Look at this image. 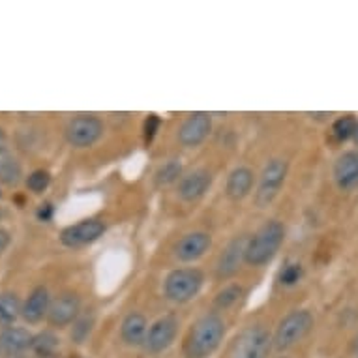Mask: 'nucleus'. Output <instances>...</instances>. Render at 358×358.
<instances>
[{
	"label": "nucleus",
	"instance_id": "nucleus-17",
	"mask_svg": "<svg viewBox=\"0 0 358 358\" xmlns=\"http://www.w3.org/2000/svg\"><path fill=\"white\" fill-rule=\"evenodd\" d=\"M51 294H49L48 287L38 285L30 291L29 299L23 302V311H21V317L29 324L40 323L41 319H48L49 306H51Z\"/></svg>",
	"mask_w": 358,
	"mask_h": 358
},
{
	"label": "nucleus",
	"instance_id": "nucleus-24",
	"mask_svg": "<svg viewBox=\"0 0 358 358\" xmlns=\"http://www.w3.org/2000/svg\"><path fill=\"white\" fill-rule=\"evenodd\" d=\"M244 296V287L241 283H227L222 291H217L214 296V308L217 311L231 310L233 306L238 304V300Z\"/></svg>",
	"mask_w": 358,
	"mask_h": 358
},
{
	"label": "nucleus",
	"instance_id": "nucleus-14",
	"mask_svg": "<svg viewBox=\"0 0 358 358\" xmlns=\"http://www.w3.org/2000/svg\"><path fill=\"white\" fill-rule=\"evenodd\" d=\"M212 186V175L210 171L206 169H195L192 173H186V175L180 178V182L176 186V194L186 203H194V201H199L203 195L210 189Z\"/></svg>",
	"mask_w": 358,
	"mask_h": 358
},
{
	"label": "nucleus",
	"instance_id": "nucleus-29",
	"mask_svg": "<svg viewBox=\"0 0 358 358\" xmlns=\"http://www.w3.org/2000/svg\"><path fill=\"white\" fill-rule=\"evenodd\" d=\"M159 128H162V118L156 115V113H150L147 118H145V122H143V141L145 145H152L156 136H158Z\"/></svg>",
	"mask_w": 358,
	"mask_h": 358
},
{
	"label": "nucleus",
	"instance_id": "nucleus-31",
	"mask_svg": "<svg viewBox=\"0 0 358 358\" xmlns=\"http://www.w3.org/2000/svg\"><path fill=\"white\" fill-rule=\"evenodd\" d=\"M10 242H12V236H10V233H8L6 229H2V227H0V255L6 252L8 246H10Z\"/></svg>",
	"mask_w": 358,
	"mask_h": 358
},
{
	"label": "nucleus",
	"instance_id": "nucleus-4",
	"mask_svg": "<svg viewBox=\"0 0 358 358\" xmlns=\"http://www.w3.org/2000/svg\"><path fill=\"white\" fill-rule=\"evenodd\" d=\"M315 319L310 310H293L278 323L276 332L272 336V345L276 351H287L304 340L313 329Z\"/></svg>",
	"mask_w": 358,
	"mask_h": 358
},
{
	"label": "nucleus",
	"instance_id": "nucleus-18",
	"mask_svg": "<svg viewBox=\"0 0 358 358\" xmlns=\"http://www.w3.org/2000/svg\"><path fill=\"white\" fill-rule=\"evenodd\" d=\"M253 186H255V173L246 165H238L227 176L225 195L231 201H242L252 194Z\"/></svg>",
	"mask_w": 358,
	"mask_h": 358
},
{
	"label": "nucleus",
	"instance_id": "nucleus-2",
	"mask_svg": "<svg viewBox=\"0 0 358 358\" xmlns=\"http://www.w3.org/2000/svg\"><path fill=\"white\" fill-rule=\"evenodd\" d=\"M285 242V225L280 220H271L263 223L246 242V264L264 266L276 257L280 248Z\"/></svg>",
	"mask_w": 358,
	"mask_h": 358
},
{
	"label": "nucleus",
	"instance_id": "nucleus-15",
	"mask_svg": "<svg viewBox=\"0 0 358 358\" xmlns=\"http://www.w3.org/2000/svg\"><path fill=\"white\" fill-rule=\"evenodd\" d=\"M32 338L23 327H4L0 330V358L19 357L32 345Z\"/></svg>",
	"mask_w": 358,
	"mask_h": 358
},
{
	"label": "nucleus",
	"instance_id": "nucleus-25",
	"mask_svg": "<svg viewBox=\"0 0 358 358\" xmlns=\"http://www.w3.org/2000/svg\"><path fill=\"white\" fill-rule=\"evenodd\" d=\"M184 176L182 164L178 159H169L164 165H159L156 173H154V180L158 186H171V184L180 182Z\"/></svg>",
	"mask_w": 358,
	"mask_h": 358
},
{
	"label": "nucleus",
	"instance_id": "nucleus-20",
	"mask_svg": "<svg viewBox=\"0 0 358 358\" xmlns=\"http://www.w3.org/2000/svg\"><path fill=\"white\" fill-rule=\"evenodd\" d=\"M23 180V165L12 152L0 156V184L4 186H17Z\"/></svg>",
	"mask_w": 358,
	"mask_h": 358
},
{
	"label": "nucleus",
	"instance_id": "nucleus-1",
	"mask_svg": "<svg viewBox=\"0 0 358 358\" xmlns=\"http://www.w3.org/2000/svg\"><path fill=\"white\" fill-rule=\"evenodd\" d=\"M225 338V321L220 313L212 311L201 315L189 329L184 351L188 358H208Z\"/></svg>",
	"mask_w": 358,
	"mask_h": 358
},
{
	"label": "nucleus",
	"instance_id": "nucleus-32",
	"mask_svg": "<svg viewBox=\"0 0 358 358\" xmlns=\"http://www.w3.org/2000/svg\"><path fill=\"white\" fill-rule=\"evenodd\" d=\"M6 152H10V150H8V136L6 131L0 128V156Z\"/></svg>",
	"mask_w": 358,
	"mask_h": 358
},
{
	"label": "nucleus",
	"instance_id": "nucleus-12",
	"mask_svg": "<svg viewBox=\"0 0 358 358\" xmlns=\"http://www.w3.org/2000/svg\"><path fill=\"white\" fill-rule=\"evenodd\" d=\"M176 334H178V319L175 315H164L148 327L145 349L152 355L164 352L173 345Z\"/></svg>",
	"mask_w": 358,
	"mask_h": 358
},
{
	"label": "nucleus",
	"instance_id": "nucleus-3",
	"mask_svg": "<svg viewBox=\"0 0 358 358\" xmlns=\"http://www.w3.org/2000/svg\"><path fill=\"white\" fill-rule=\"evenodd\" d=\"M205 285V272L197 266H180L165 276L164 294L173 304H188Z\"/></svg>",
	"mask_w": 358,
	"mask_h": 358
},
{
	"label": "nucleus",
	"instance_id": "nucleus-34",
	"mask_svg": "<svg viewBox=\"0 0 358 358\" xmlns=\"http://www.w3.org/2000/svg\"><path fill=\"white\" fill-rule=\"evenodd\" d=\"M355 141H357V145H358V129H357V136H355Z\"/></svg>",
	"mask_w": 358,
	"mask_h": 358
},
{
	"label": "nucleus",
	"instance_id": "nucleus-26",
	"mask_svg": "<svg viewBox=\"0 0 358 358\" xmlns=\"http://www.w3.org/2000/svg\"><path fill=\"white\" fill-rule=\"evenodd\" d=\"M96 317H94V311H88V313H81L79 317L73 321L71 324V332L70 338L73 343H83V341L87 340L92 329H94Z\"/></svg>",
	"mask_w": 358,
	"mask_h": 358
},
{
	"label": "nucleus",
	"instance_id": "nucleus-16",
	"mask_svg": "<svg viewBox=\"0 0 358 358\" xmlns=\"http://www.w3.org/2000/svg\"><path fill=\"white\" fill-rule=\"evenodd\" d=\"M334 180L343 192L358 188V150H347L336 159Z\"/></svg>",
	"mask_w": 358,
	"mask_h": 358
},
{
	"label": "nucleus",
	"instance_id": "nucleus-9",
	"mask_svg": "<svg viewBox=\"0 0 358 358\" xmlns=\"http://www.w3.org/2000/svg\"><path fill=\"white\" fill-rule=\"evenodd\" d=\"M212 131V117L205 111H195L184 118L178 128L176 139L186 148H195L206 141Z\"/></svg>",
	"mask_w": 358,
	"mask_h": 358
},
{
	"label": "nucleus",
	"instance_id": "nucleus-19",
	"mask_svg": "<svg viewBox=\"0 0 358 358\" xmlns=\"http://www.w3.org/2000/svg\"><path fill=\"white\" fill-rule=\"evenodd\" d=\"M148 334V321L143 313L131 311L124 317L122 324H120V338L126 345L139 347L145 345Z\"/></svg>",
	"mask_w": 358,
	"mask_h": 358
},
{
	"label": "nucleus",
	"instance_id": "nucleus-8",
	"mask_svg": "<svg viewBox=\"0 0 358 358\" xmlns=\"http://www.w3.org/2000/svg\"><path fill=\"white\" fill-rule=\"evenodd\" d=\"M106 222H101L98 217H87V220L71 223V225L60 231V242L66 248H71V250L85 248L100 241L101 236L106 235Z\"/></svg>",
	"mask_w": 358,
	"mask_h": 358
},
{
	"label": "nucleus",
	"instance_id": "nucleus-7",
	"mask_svg": "<svg viewBox=\"0 0 358 358\" xmlns=\"http://www.w3.org/2000/svg\"><path fill=\"white\" fill-rule=\"evenodd\" d=\"M272 349V336L261 324L248 327L236 336L233 343V358H266Z\"/></svg>",
	"mask_w": 358,
	"mask_h": 358
},
{
	"label": "nucleus",
	"instance_id": "nucleus-6",
	"mask_svg": "<svg viewBox=\"0 0 358 358\" xmlns=\"http://www.w3.org/2000/svg\"><path fill=\"white\" fill-rule=\"evenodd\" d=\"M103 122L96 115H77L66 124V141L73 148H90L103 136Z\"/></svg>",
	"mask_w": 358,
	"mask_h": 358
},
{
	"label": "nucleus",
	"instance_id": "nucleus-27",
	"mask_svg": "<svg viewBox=\"0 0 358 358\" xmlns=\"http://www.w3.org/2000/svg\"><path fill=\"white\" fill-rule=\"evenodd\" d=\"M302 278H304V266L296 261H289L278 272V283L282 287H294L302 282Z\"/></svg>",
	"mask_w": 358,
	"mask_h": 358
},
{
	"label": "nucleus",
	"instance_id": "nucleus-11",
	"mask_svg": "<svg viewBox=\"0 0 358 358\" xmlns=\"http://www.w3.org/2000/svg\"><path fill=\"white\" fill-rule=\"evenodd\" d=\"M79 315H81V296L73 291H66L51 300L48 321L57 329H62V327L73 324Z\"/></svg>",
	"mask_w": 358,
	"mask_h": 358
},
{
	"label": "nucleus",
	"instance_id": "nucleus-10",
	"mask_svg": "<svg viewBox=\"0 0 358 358\" xmlns=\"http://www.w3.org/2000/svg\"><path fill=\"white\" fill-rule=\"evenodd\" d=\"M246 242L248 236H236L227 246L223 248L216 261V278L220 282H225L241 271V266L246 263Z\"/></svg>",
	"mask_w": 358,
	"mask_h": 358
},
{
	"label": "nucleus",
	"instance_id": "nucleus-33",
	"mask_svg": "<svg viewBox=\"0 0 358 358\" xmlns=\"http://www.w3.org/2000/svg\"><path fill=\"white\" fill-rule=\"evenodd\" d=\"M355 355L358 357V334H357V338H355Z\"/></svg>",
	"mask_w": 358,
	"mask_h": 358
},
{
	"label": "nucleus",
	"instance_id": "nucleus-23",
	"mask_svg": "<svg viewBox=\"0 0 358 358\" xmlns=\"http://www.w3.org/2000/svg\"><path fill=\"white\" fill-rule=\"evenodd\" d=\"M30 349L40 358H53L57 351H59V338L51 330H43V332L32 338Z\"/></svg>",
	"mask_w": 358,
	"mask_h": 358
},
{
	"label": "nucleus",
	"instance_id": "nucleus-22",
	"mask_svg": "<svg viewBox=\"0 0 358 358\" xmlns=\"http://www.w3.org/2000/svg\"><path fill=\"white\" fill-rule=\"evenodd\" d=\"M358 129V118L355 115H343V117H338L332 122V128H330V136L336 143H345L355 139Z\"/></svg>",
	"mask_w": 358,
	"mask_h": 358
},
{
	"label": "nucleus",
	"instance_id": "nucleus-28",
	"mask_svg": "<svg viewBox=\"0 0 358 358\" xmlns=\"http://www.w3.org/2000/svg\"><path fill=\"white\" fill-rule=\"evenodd\" d=\"M51 186V173L48 169H36L27 176V188L32 194H43Z\"/></svg>",
	"mask_w": 358,
	"mask_h": 358
},
{
	"label": "nucleus",
	"instance_id": "nucleus-5",
	"mask_svg": "<svg viewBox=\"0 0 358 358\" xmlns=\"http://www.w3.org/2000/svg\"><path fill=\"white\" fill-rule=\"evenodd\" d=\"M289 175V162L283 158H274L268 164L264 165L261 175H259L257 188L253 201L259 208L268 206L272 201L276 199L280 192H282L283 184L287 180Z\"/></svg>",
	"mask_w": 358,
	"mask_h": 358
},
{
	"label": "nucleus",
	"instance_id": "nucleus-13",
	"mask_svg": "<svg viewBox=\"0 0 358 358\" xmlns=\"http://www.w3.org/2000/svg\"><path fill=\"white\" fill-rule=\"evenodd\" d=\"M212 248V236L205 231H194L184 235L175 244V257L182 263H194Z\"/></svg>",
	"mask_w": 358,
	"mask_h": 358
},
{
	"label": "nucleus",
	"instance_id": "nucleus-30",
	"mask_svg": "<svg viewBox=\"0 0 358 358\" xmlns=\"http://www.w3.org/2000/svg\"><path fill=\"white\" fill-rule=\"evenodd\" d=\"M36 217L43 223H49L55 217V205L51 201H45V203H41L38 206V210H36Z\"/></svg>",
	"mask_w": 358,
	"mask_h": 358
},
{
	"label": "nucleus",
	"instance_id": "nucleus-21",
	"mask_svg": "<svg viewBox=\"0 0 358 358\" xmlns=\"http://www.w3.org/2000/svg\"><path fill=\"white\" fill-rule=\"evenodd\" d=\"M23 304L15 293H0V324L13 327V323L21 317Z\"/></svg>",
	"mask_w": 358,
	"mask_h": 358
}]
</instances>
